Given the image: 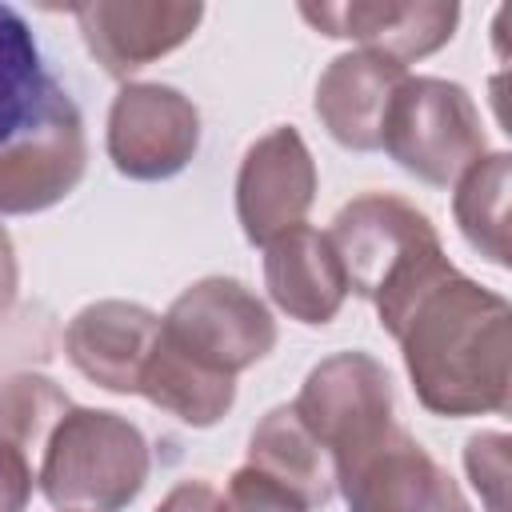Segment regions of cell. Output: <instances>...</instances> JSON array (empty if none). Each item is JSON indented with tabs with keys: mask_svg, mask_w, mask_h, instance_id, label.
Listing matches in <instances>:
<instances>
[{
	"mask_svg": "<svg viewBox=\"0 0 512 512\" xmlns=\"http://www.w3.org/2000/svg\"><path fill=\"white\" fill-rule=\"evenodd\" d=\"M416 400L436 416H504L512 408V308L464 272L424 288L388 332Z\"/></svg>",
	"mask_w": 512,
	"mask_h": 512,
	"instance_id": "obj_1",
	"label": "cell"
},
{
	"mask_svg": "<svg viewBox=\"0 0 512 512\" xmlns=\"http://www.w3.org/2000/svg\"><path fill=\"white\" fill-rule=\"evenodd\" d=\"M328 240L344 268L348 292L376 304L384 332L396 328L428 284L452 272L432 220L412 200L392 192H364L348 200L336 212Z\"/></svg>",
	"mask_w": 512,
	"mask_h": 512,
	"instance_id": "obj_2",
	"label": "cell"
},
{
	"mask_svg": "<svg viewBox=\"0 0 512 512\" xmlns=\"http://www.w3.org/2000/svg\"><path fill=\"white\" fill-rule=\"evenodd\" d=\"M148 468V440L128 416L72 404L36 460V484L56 512H120L140 496Z\"/></svg>",
	"mask_w": 512,
	"mask_h": 512,
	"instance_id": "obj_3",
	"label": "cell"
},
{
	"mask_svg": "<svg viewBox=\"0 0 512 512\" xmlns=\"http://www.w3.org/2000/svg\"><path fill=\"white\" fill-rule=\"evenodd\" d=\"M380 148L408 176L452 188L488 152V136L468 88L440 76H404L388 100Z\"/></svg>",
	"mask_w": 512,
	"mask_h": 512,
	"instance_id": "obj_4",
	"label": "cell"
},
{
	"mask_svg": "<svg viewBox=\"0 0 512 512\" xmlns=\"http://www.w3.org/2000/svg\"><path fill=\"white\" fill-rule=\"evenodd\" d=\"M160 336L208 372L236 380L276 348V320L248 284L232 276H204L168 304Z\"/></svg>",
	"mask_w": 512,
	"mask_h": 512,
	"instance_id": "obj_5",
	"label": "cell"
},
{
	"mask_svg": "<svg viewBox=\"0 0 512 512\" xmlns=\"http://www.w3.org/2000/svg\"><path fill=\"white\" fill-rule=\"evenodd\" d=\"M88 168L84 116L76 100L48 80L36 116L0 144V216H28L60 204Z\"/></svg>",
	"mask_w": 512,
	"mask_h": 512,
	"instance_id": "obj_6",
	"label": "cell"
},
{
	"mask_svg": "<svg viewBox=\"0 0 512 512\" xmlns=\"http://www.w3.org/2000/svg\"><path fill=\"white\" fill-rule=\"evenodd\" d=\"M292 412L336 464L396 424L392 376L368 352H336L304 376Z\"/></svg>",
	"mask_w": 512,
	"mask_h": 512,
	"instance_id": "obj_7",
	"label": "cell"
},
{
	"mask_svg": "<svg viewBox=\"0 0 512 512\" xmlns=\"http://www.w3.org/2000/svg\"><path fill=\"white\" fill-rule=\"evenodd\" d=\"M348 512H472L448 468L400 424L332 464Z\"/></svg>",
	"mask_w": 512,
	"mask_h": 512,
	"instance_id": "obj_8",
	"label": "cell"
},
{
	"mask_svg": "<svg viewBox=\"0 0 512 512\" xmlns=\"http://www.w3.org/2000/svg\"><path fill=\"white\" fill-rule=\"evenodd\" d=\"M200 148L196 104L168 84H124L108 108V160L128 180H168Z\"/></svg>",
	"mask_w": 512,
	"mask_h": 512,
	"instance_id": "obj_9",
	"label": "cell"
},
{
	"mask_svg": "<svg viewBox=\"0 0 512 512\" xmlns=\"http://www.w3.org/2000/svg\"><path fill=\"white\" fill-rule=\"evenodd\" d=\"M316 200V160L296 128H272L248 144L236 172V216L248 244H268L304 224Z\"/></svg>",
	"mask_w": 512,
	"mask_h": 512,
	"instance_id": "obj_10",
	"label": "cell"
},
{
	"mask_svg": "<svg viewBox=\"0 0 512 512\" xmlns=\"http://www.w3.org/2000/svg\"><path fill=\"white\" fill-rule=\"evenodd\" d=\"M76 28L96 56V64L128 80L152 60L176 52L204 20V4H172V0H92L72 8Z\"/></svg>",
	"mask_w": 512,
	"mask_h": 512,
	"instance_id": "obj_11",
	"label": "cell"
},
{
	"mask_svg": "<svg viewBox=\"0 0 512 512\" xmlns=\"http://www.w3.org/2000/svg\"><path fill=\"white\" fill-rule=\"evenodd\" d=\"M300 16L332 40H356L364 52L388 56L396 64L424 60L440 52L460 24V4L412 0V4H300Z\"/></svg>",
	"mask_w": 512,
	"mask_h": 512,
	"instance_id": "obj_12",
	"label": "cell"
},
{
	"mask_svg": "<svg viewBox=\"0 0 512 512\" xmlns=\"http://www.w3.org/2000/svg\"><path fill=\"white\" fill-rule=\"evenodd\" d=\"M160 336V316L132 300L84 304L64 328V352L72 368L96 388L132 396L140 392V372Z\"/></svg>",
	"mask_w": 512,
	"mask_h": 512,
	"instance_id": "obj_13",
	"label": "cell"
},
{
	"mask_svg": "<svg viewBox=\"0 0 512 512\" xmlns=\"http://www.w3.org/2000/svg\"><path fill=\"white\" fill-rule=\"evenodd\" d=\"M404 64L352 48L336 56L316 80V116L324 132L352 152L380 148V124L392 92L404 84Z\"/></svg>",
	"mask_w": 512,
	"mask_h": 512,
	"instance_id": "obj_14",
	"label": "cell"
},
{
	"mask_svg": "<svg viewBox=\"0 0 512 512\" xmlns=\"http://www.w3.org/2000/svg\"><path fill=\"white\" fill-rule=\"evenodd\" d=\"M264 288L272 304L300 324H328L344 296L348 280L336 260V248L328 232H316L308 224L276 236L264 244Z\"/></svg>",
	"mask_w": 512,
	"mask_h": 512,
	"instance_id": "obj_15",
	"label": "cell"
},
{
	"mask_svg": "<svg viewBox=\"0 0 512 512\" xmlns=\"http://www.w3.org/2000/svg\"><path fill=\"white\" fill-rule=\"evenodd\" d=\"M248 468L272 476L280 488H288L308 512L324 508L336 492L332 460L328 452L308 436V428L296 420L292 404L272 408L248 436Z\"/></svg>",
	"mask_w": 512,
	"mask_h": 512,
	"instance_id": "obj_16",
	"label": "cell"
},
{
	"mask_svg": "<svg viewBox=\"0 0 512 512\" xmlns=\"http://www.w3.org/2000/svg\"><path fill=\"white\" fill-rule=\"evenodd\" d=\"M136 396L152 400L160 412L176 416L188 428H212L236 404V380L208 372L204 364H196L180 348H172L164 336H156V344L144 360Z\"/></svg>",
	"mask_w": 512,
	"mask_h": 512,
	"instance_id": "obj_17",
	"label": "cell"
},
{
	"mask_svg": "<svg viewBox=\"0 0 512 512\" xmlns=\"http://www.w3.org/2000/svg\"><path fill=\"white\" fill-rule=\"evenodd\" d=\"M508 176L512 156L508 152H484L452 188V216L464 232V240L488 260L508 264Z\"/></svg>",
	"mask_w": 512,
	"mask_h": 512,
	"instance_id": "obj_18",
	"label": "cell"
},
{
	"mask_svg": "<svg viewBox=\"0 0 512 512\" xmlns=\"http://www.w3.org/2000/svg\"><path fill=\"white\" fill-rule=\"evenodd\" d=\"M48 80L52 76L40 64L28 20L16 8L0 4V144H8L36 116Z\"/></svg>",
	"mask_w": 512,
	"mask_h": 512,
	"instance_id": "obj_19",
	"label": "cell"
},
{
	"mask_svg": "<svg viewBox=\"0 0 512 512\" xmlns=\"http://www.w3.org/2000/svg\"><path fill=\"white\" fill-rule=\"evenodd\" d=\"M68 408H72V400L52 376L16 372L0 384V440L20 448L36 468L52 428L64 420Z\"/></svg>",
	"mask_w": 512,
	"mask_h": 512,
	"instance_id": "obj_20",
	"label": "cell"
},
{
	"mask_svg": "<svg viewBox=\"0 0 512 512\" xmlns=\"http://www.w3.org/2000/svg\"><path fill=\"white\" fill-rule=\"evenodd\" d=\"M464 468L472 488L480 492L488 512H504L508 496V436L504 432H476L464 448Z\"/></svg>",
	"mask_w": 512,
	"mask_h": 512,
	"instance_id": "obj_21",
	"label": "cell"
},
{
	"mask_svg": "<svg viewBox=\"0 0 512 512\" xmlns=\"http://www.w3.org/2000/svg\"><path fill=\"white\" fill-rule=\"evenodd\" d=\"M224 512H308L288 488H280L272 476L256 468H236L224 492Z\"/></svg>",
	"mask_w": 512,
	"mask_h": 512,
	"instance_id": "obj_22",
	"label": "cell"
},
{
	"mask_svg": "<svg viewBox=\"0 0 512 512\" xmlns=\"http://www.w3.org/2000/svg\"><path fill=\"white\" fill-rule=\"evenodd\" d=\"M32 488H36L32 460L8 440H0V512H24L32 500Z\"/></svg>",
	"mask_w": 512,
	"mask_h": 512,
	"instance_id": "obj_23",
	"label": "cell"
},
{
	"mask_svg": "<svg viewBox=\"0 0 512 512\" xmlns=\"http://www.w3.org/2000/svg\"><path fill=\"white\" fill-rule=\"evenodd\" d=\"M152 512H224V492L208 480H180Z\"/></svg>",
	"mask_w": 512,
	"mask_h": 512,
	"instance_id": "obj_24",
	"label": "cell"
},
{
	"mask_svg": "<svg viewBox=\"0 0 512 512\" xmlns=\"http://www.w3.org/2000/svg\"><path fill=\"white\" fill-rule=\"evenodd\" d=\"M16 296H20V268H16V248H12V236L0 228V320L12 316L16 308Z\"/></svg>",
	"mask_w": 512,
	"mask_h": 512,
	"instance_id": "obj_25",
	"label": "cell"
}]
</instances>
